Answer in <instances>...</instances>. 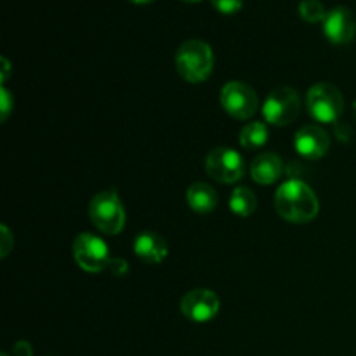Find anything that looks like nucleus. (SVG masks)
I'll list each match as a JSON object with an SVG mask.
<instances>
[{
    "label": "nucleus",
    "mask_w": 356,
    "mask_h": 356,
    "mask_svg": "<svg viewBox=\"0 0 356 356\" xmlns=\"http://www.w3.org/2000/svg\"><path fill=\"white\" fill-rule=\"evenodd\" d=\"M299 14L308 23H323L327 10L320 0H301L299 2Z\"/></svg>",
    "instance_id": "17"
},
{
    "label": "nucleus",
    "mask_w": 356,
    "mask_h": 356,
    "mask_svg": "<svg viewBox=\"0 0 356 356\" xmlns=\"http://www.w3.org/2000/svg\"><path fill=\"white\" fill-rule=\"evenodd\" d=\"M275 207L278 216L289 222H309L318 216L320 204L315 191L299 179H289L278 188L275 195Z\"/></svg>",
    "instance_id": "1"
},
{
    "label": "nucleus",
    "mask_w": 356,
    "mask_h": 356,
    "mask_svg": "<svg viewBox=\"0 0 356 356\" xmlns=\"http://www.w3.org/2000/svg\"><path fill=\"white\" fill-rule=\"evenodd\" d=\"M186 200L191 211L198 212V214H209V212L218 207L219 198L211 184L198 181V183H193L188 188Z\"/></svg>",
    "instance_id": "14"
},
{
    "label": "nucleus",
    "mask_w": 356,
    "mask_h": 356,
    "mask_svg": "<svg viewBox=\"0 0 356 356\" xmlns=\"http://www.w3.org/2000/svg\"><path fill=\"white\" fill-rule=\"evenodd\" d=\"M221 106L229 117L236 120H247L259 110V97L256 90L245 82L232 80L221 89Z\"/></svg>",
    "instance_id": "7"
},
{
    "label": "nucleus",
    "mask_w": 356,
    "mask_h": 356,
    "mask_svg": "<svg viewBox=\"0 0 356 356\" xmlns=\"http://www.w3.org/2000/svg\"><path fill=\"white\" fill-rule=\"evenodd\" d=\"M205 170L212 179L225 184L238 183L245 174L243 159L232 148L219 146L205 156Z\"/></svg>",
    "instance_id": "8"
},
{
    "label": "nucleus",
    "mask_w": 356,
    "mask_h": 356,
    "mask_svg": "<svg viewBox=\"0 0 356 356\" xmlns=\"http://www.w3.org/2000/svg\"><path fill=\"white\" fill-rule=\"evenodd\" d=\"M0 99H2V120L6 122L7 117H9V113L13 111V108H14L13 96H10V92L6 89V87H2V89H0Z\"/></svg>",
    "instance_id": "19"
},
{
    "label": "nucleus",
    "mask_w": 356,
    "mask_h": 356,
    "mask_svg": "<svg viewBox=\"0 0 356 356\" xmlns=\"http://www.w3.org/2000/svg\"><path fill=\"white\" fill-rule=\"evenodd\" d=\"M0 254H2V257H6L7 254H9V250L13 249V236H10L9 229L6 228V226H2V245H0Z\"/></svg>",
    "instance_id": "20"
},
{
    "label": "nucleus",
    "mask_w": 356,
    "mask_h": 356,
    "mask_svg": "<svg viewBox=\"0 0 356 356\" xmlns=\"http://www.w3.org/2000/svg\"><path fill=\"white\" fill-rule=\"evenodd\" d=\"M257 207V198L252 193V190L245 186H238L233 190L232 197H229V209L233 214L240 216V218H249L254 214Z\"/></svg>",
    "instance_id": "15"
},
{
    "label": "nucleus",
    "mask_w": 356,
    "mask_h": 356,
    "mask_svg": "<svg viewBox=\"0 0 356 356\" xmlns=\"http://www.w3.org/2000/svg\"><path fill=\"white\" fill-rule=\"evenodd\" d=\"M219 308H221L219 298L209 289H193L184 294L179 302L181 313L195 323L211 322L219 313Z\"/></svg>",
    "instance_id": "9"
},
{
    "label": "nucleus",
    "mask_w": 356,
    "mask_h": 356,
    "mask_svg": "<svg viewBox=\"0 0 356 356\" xmlns=\"http://www.w3.org/2000/svg\"><path fill=\"white\" fill-rule=\"evenodd\" d=\"M211 3L222 14H236L243 7V0H211Z\"/></svg>",
    "instance_id": "18"
},
{
    "label": "nucleus",
    "mask_w": 356,
    "mask_h": 356,
    "mask_svg": "<svg viewBox=\"0 0 356 356\" xmlns=\"http://www.w3.org/2000/svg\"><path fill=\"white\" fill-rule=\"evenodd\" d=\"M2 356H9V355H7V353H3V355H2Z\"/></svg>",
    "instance_id": "26"
},
{
    "label": "nucleus",
    "mask_w": 356,
    "mask_h": 356,
    "mask_svg": "<svg viewBox=\"0 0 356 356\" xmlns=\"http://www.w3.org/2000/svg\"><path fill=\"white\" fill-rule=\"evenodd\" d=\"M177 73L190 83H202L211 76L214 68L212 47L204 40L190 38L176 51Z\"/></svg>",
    "instance_id": "2"
},
{
    "label": "nucleus",
    "mask_w": 356,
    "mask_h": 356,
    "mask_svg": "<svg viewBox=\"0 0 356 356\" xmlns=\"http://www.w3.org/2000/svg\"><path fill=\"white\" fill-rule=\"evenodd\" d=\"M134 254L146 264H159L169 254L165 238L155 232H143L134 240Z\"/></svg>",
    "instance_id": "12"
},
{
    "label": "nucleus",
    "mask_w": 356,
    "mask_h": 356,
    "mask_svg": "<svg viewBox=\"0 0 356 356\" xmlns=\"http://www.w3.org/2000/svg\"><path fill=\"white\" fill-rule=\"evenodd\" d=\"M294 148L302 159L318 160L325 156L327 152H329L330 138L325 132V129H322L320 125H302L294 136Z\"/></svg>",
    "instance_id": "10"
},
{
    "label": "nucleus",
    "mask_w": 356,
    "mask_h": 356,
    "mask_svg": "<svg viewBox=\"0 0 356 356\" xmlns=\"http://www.w3.org/2000/svg\"><path fill=\"white\" fill-rule=\"evenodd\" d=\"M323 31L325 37L332 44L344 45L350 44L356 35V17L348 7L337 6L327 10L325 21H323Z\"/></svg>",
    "instance_id": "11"
},
{
    "label": "nucleus",
    "mask_w": 356,
    "mask_h": 356,
    "mask_svg": "<svg viewBox=\"0 0 356 356\" xmlns=\"http://www.w3.org/2000/svg\"><path fill=\"white\" fill-rule=\"evenodd\" d=\"M14 356H31L30 344L24 343V341L17 343L16 346H14Z\"/></svg>",
    "instance_id": "22"
},
{
    "label": "nucleus",
    "mask_w": 356,
    "mask_h": 356,
    "mask_svg": "<svg viewBox=\"0 0 356 356\" xmlns=\"http://www.w3.org/2000/svg\"><path fill=\"white\" fill-rule=\"evenodd\" d=\"M252 179L259 184H273L284 174V162L275 153H261L250 165Z\"/></svg>",
    "instance_id": "13"
},
{
    "label": "nucleus",
    "mask_w": 356,
    "mask_h": 356,
    "mask_svg": "<svg viewBox=\"0 0 356 356\" xmlns=\"http://www.w3.org/2000/svg\"><path fill=\"white\" fill-rule=\"evenodd\" d=\"M353 117H355V120H356V101H355V104H353Z\"/></svg>",
    "instance_id": "24"
},
{
    "label": "nucleus",
    "mask_w": 356,
    "mask_h": 356,
    "mask_svg": "<svg viewBox=\"0 0 356 356\" xmlns=\"http://www.w3.org/2000/svg\"><path fill=\"white\" fill-rule=\"evenodd\" d=\"M268 143V127L261 122L247 124L240 132V145L249 152L261 149Z\"/></svg>",
    "instance_id": "16"
},
{
    "label": "nucleus",
    "mask_w": 356,
    "mask_h": 356,
    "mask_svg": "<svg viewBox=\"0 0 356 356\" xmlns=\"http://www.w3.org/2000/svg\"><path fill=\"white\" fill-rule=\"evenodd\" d=\"M301 113V97L291 87H278L268 94L263 104V117L268 124L285 127Z\"/></svg>",
    "instance_id": "5"
},
{
    "label": "nucleus",
    "mask_w": 356,
    "mask_h": 356,
    "mask_svg": "<svg viewBox=\"0 0 356 356\" xmlns=\"http://www.w3.org/2000/svg\"><path fill=\"white\" fill-rule=\"evenodd\" d=\"M306 106L318 124H336L344 111V97L336 86L320 82L308 90Z\"/></svg>",
    "instance_id": "4"
},
{
    "label": "nucleus",
    "mask_w": 356,
    "mask_h": 356,
    "mask_svg": "<svg viewBox=\"0 0 356 356\" xmlns=\"http://www.w3.org/2000/svg\"><path fill=\"white\" fill-rule=\"evenodd\" d=\"M131 2L139 3V6H141V3H148V2H152V0H131Z\"/></svg>",
    "instance_id": "23"
},
{
    "label": "nucleus",
    "mask_w": 356,
    "mask_h": 356,
    "mask_svg": "<svg viewBox=\"0 0 356 356\" xmlns=\"http://www.w3.org/2000/svg\"><path fill=\"white\" fill-rule=\"evenodd\" d=\"M184 2H200V0H184Z\"/></svg>",
    "instance_id": "25"
},
{
    "label": "nucleus",
    "mask_w": 356,
    "mask_h": 356,
    "mask_svg": "<svg viewBox=\"0 0 356 356\" xmlns=\"http://www.w3.org/2000/svg\"><path fill=\"white\" fill-rule=\"evenodd\" d=\"M89 218L104 235H118L125 226V211L115 191H101L90 200Z\"/></svg>",
    "instance_id": "3"
},
{
    "label": "nucleus",
    "mask_w": 356,
    "mask_h": 356,
    "mask_svg": "<svg viewBox=\"0 0 356 356\" xmlns=\"http://www.w3.org/2000/svg\"><path fill=\"white\" fill-rule=\"evenodd\" d=\"M108 270H111V273L117 275V277H122V275L127 271V264H125V261H122V259H111Z\"/></svg>",
    "instance_id": "21"
},
{
    "label": "nucleus",
    "mask_w": 356,
    "mask_h": 356,
    "mask_svg": "<svg viewBox=\"0 0 356 356\" xmlns=\"http://www.w3.org/2000/svg\"><path fill=\"white\" fill-rule=\"evenodd\" d=\"M73 257L87 273H99L110 266L111 259L108 245L103 238L92 233H80L73 240Z\"/></svg>",
    "instance_id": "6"
}]
</instances>
